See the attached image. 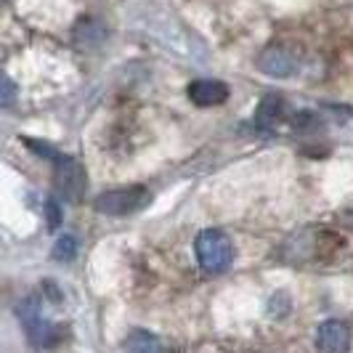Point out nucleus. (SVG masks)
<instances>
[{
  "label": "nucleus",
  "instance_id": "6e6552de",
  "mask_svg": "<svg viewBox=\"0 0 353 353\" xmlns=\"http://www.w3.org/2000/svg\"><path fill=\"white\" fill-rule=\"evenodd\" d=\"M189 99L196 106H215L229 99V85L221 80H194L189 85Z\"/></svg>",
  "mask_w": 353,
  "mask_h": 353
},
{
  "label": "nucleus",
  "instance_id": "f03ea898",
  "mask_svg": "<svg viewBox=\"0 0 353 353\" xmlns=\"http://www.w3.org/2000/svg\"><path fill=\"white\" fill-rule=\"evenodd\" d=\"M43 305H40V298L37 295H30V298H24V301L17 305V316L21 321V327H24V332L30 337V343L37 345V348H51L59 343V327L51 324L48 319L43 316V311H40Z\"/></svg>",
  "mask_w": 353,
  "mask_h": 353
},
{
  "label": "nucleus",
  "instance_id": "423d86ee",
  "mask_svg": "<svg viewBox=\"0 0 353 353\" xmlns=\"http://www.w3.org/2000/svg\"><path fill=\"white\" fill-rule=\"evenodd\" d=\"M351 330L345 321L337 319H327L321 321L316 330V348L321 353H348L351 351Z\"/></svg>",
  "mask_w": 353,
  "mask_h": 353
},
{
  "label": "nucleus",
  "instance_id": "7ed1b4c3",
  "mask_svg": "<svg viewBox=\"0 0 353 353\" xmlns=\"http://www.w3.org/2000/svg\"><path fill=\"white\" fill-rule=\"evenodd\" d=\"M303 51L295 46H284V43H271L265 46L258 56V70L268 77H290L301 70Z\"/></svg>",
  "mask_w": 353,
  "mask_h": 353
},
{
  "label": "nucleus",
  "instance_id": "9d476101",
  "mask_svg": "<svg viewBox=\"0 0 353 353\" xmlns=\"http://www.w3.org/2000/svg\"><path fill=\"white\" fill-rule=\"evenodd\" d=\"M77 255V239L70 236V234H64L61 239H56V245H53V258L56 261H72Z\"/></svg>",
  "mask_w": 353,
  "mask_h": 353
},
{
  "label": "nucleus",
  "instance_id": "20e7f679",
  "mask_svg": "<svg viewBox=\"0 0 353 353\" xmlns=\"http://www.w3.org/2000/svg\"><path fill=\"white\" fill-rule=\"evenodd\" d=\"M53 165H56V176H53L56 189L67 196L70 202H80L83 194H85V186H88L85 168L74 157H67V154H59V159Z\"/></svg>",
  "mask_w": 353,
  "mask_h": 353
},
{
  "label": "nucleus",
  "instance_id": "f257e3e1",
  "mask_svg": "<svg viewBox=\"0 0 353 353\" xmlns=\"http://www.w3.org/2000/svg\"><path fill=\"white\" fill-rule=\"evenodd\" d=\"M194 252L199 265L210 274H221L234 263V245L229 236L218 229L199 231V236L194 239Z\"/></svg>",
  "mask_w": 353,
  "mask_h": 353
},
{
  "label": "nucleus",
  "instance_id": "f8f14e48",
  "mask_svg": "<svg viewBox=\"0 0 353 353\" xmlns=\"http://www.w3.org/2000/svg\"><path fill=\"white\" fill-rule=\"evenodd\" d=\"M0 85H3V93H0V101H3V106H11L14 104V96H17V85L3 74V80H0Z\"/></svg>",
  "mask_w": 353,
  "mask_h": 353
},
{
  "label": "nucleus",
  "instance_id": "9b49d317",
  "mask_svg": "<svg viewBox=\"0 0 353 353\" xmlns=\"http://www.w3.org/2000/svg\"><path fill=\"white\" fill-rule=\"evenodd\" d=\"M46 218H48V229L51 231H56L61 226V208H59L56 199H48V202H46Z\"/></svg>",
  "mask_w": 353,
  "mask_h": 353
},
{
  "label": "nucleus",
  "instance_id": "1a4fd4ad",
  "mask_svg": "<svg viewBox=\"0 0 353 353\" xmlns=\"http://www.w3.org/2000/svg\"><path fill=\"white\" fill-rule=\"evenodd\" d=\"M125 353H165L157 335L146 332V330H133L125 337Z\"/></svg>",
  "mask_w": 353,
  "mask_h": 353
},
{
  "label": "nucleus",
  "instance_id": "39448f33",
  "mask_svg": "<svg viewBox=\"0 0 353 353\" xmlns=\"http://www.w3.org/2000/svg\"><path fill=\"white\" fill-rule=\"evenodd\" d=\"M149 192L143 186H128V189H114V192H106L96 199V210L104 212V215H128V212H136L141 205H146Z\"/></svg>",
  "mask_w": 353,
  "mask_h": 353
},
{
  "label": "nucleus",
  "instance_id": "0eeeda50",
  "mask_svg": "<svg viewBox=\"0 0 353 353\" xmlns=\"http://www.w3.org/2000/svg\"><path fill=\"white\" fill-rule=\"evenodd\" d=\"M287 112H290V109H287L282 96L268 93L263 101L258 104V112H255V128H258L261 133H271V130H276V125L282 123Z\"/></svg>",
  "mask_w": 353,
  "mask_h": 353
}]
</instances>
